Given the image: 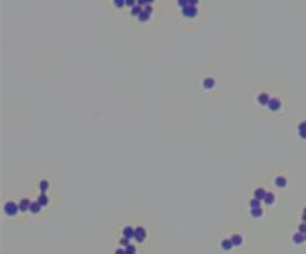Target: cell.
<instances>
[{"instance_id": "4", "label": "cell", "mask_w": 306, "mask_h": 254, "mask_svg": "<svg viewBox=\"0 0 306 254\" xmlns=\"http://www.w3.org/2000/svg\"><path fill=\"white\" fill-rule=\"evenodd\" d=\"M267 107H269V110L271 112H276L282 107V102L278 98H271L269 101V103H267Z\"/></svg>"}, {"instance_id": "29", "label": "cell", "mask_w": 306, "mask_h": 254, "mask_svg": "<svg viewBox=\"0 0 306 254\" xmlns=\"http://www.w3.org/2000/svg\"><path fill=\"white\" fill-rule=\"evenodd\" d=\"M298 231L301 232V234H306V222H304L302 224H300V227H298Z\"/></svg>"}, {"instance_id": "31", "label": "cell", "mask_w": 306, "mask_h": 254, "mask_svg": "<svg viewBox=\"0 0 306 254\" xmlns=\"http://www.w3.org/2000/svg\"><path fill=\"white\" fill-rule=\"evenodd\" d=\"M302 221H304V222H306V209L304 210V214H302Z\"/></svg>"}, {"instance_id": "23", "label": "cell", "mask_w": 306, "mask_h": 254, "mask_svg": "<svg viewBox=\"0 0 306 254\" xmlns=\"http://www.w3.org/2000/svg\"><path fill=\"white\" fill-rule=\"evenodd\" d=\"M112 4L115 8H123L125 5V0H112Z\"/></svg>"}, {"instance_id": "3", "label": "cell", "mask_w": 306, "mask_h": 254, "mask_svg": "<svg viewBox=\"0 0 306 254\" xmlns=\"http://www.w3.org/2000/svg\"><path fill=\"white\" fill-rule=\"evenodd\" d=\"M134 239L137 242H144L145 239H146V230L144 228V227H136L134 228Z\"/></svg>"}, {"instance_id": "22", "label": "cell", "mask_w": 306, "mask_h": 254, "mask_svg": "<svg viewBox=\"0 0 306 254\" xmlns=\"http://www.w3.org/2000/svg\"><path fill=\"white\" fill-rule=\"evenodd\" d=\"M204 86H205L207 89L213 88V86H215V80H213V79H205L204 80Z\"/></svg>"}, {"instance_id": "2", "label": "cell", "mask_w": 306, "mask_h": 254, "mask_svg": "<svg viewBox=\"0 0 306 254\" xmlns=\"http://www.w3.org/2000/svg\"><path fill=\"white\" fill-rule=\"evenodd\" d=\"M181 10H182L183 17H186V18H194V17H196V14H198V8H196V5H187V7L182 8Z\"/></svg>"}, {"instance_id": "26", "label": "cell", "mask_w": 306, "mask_h": 254, "mask_svg": "<svg viewBox=\"0 0 306 254\" xmlns=\"http://www.w3.org/2000/svg\"><path fill=\"white\" fill-rule=\"evenodd\" d=\"M152 3H154V0H137V4L142 5V7H145V5H151Z\"/></svg>"}, {"instance_id": "5", "label": "cell", "mask_w": 306, "mask_h": 254, "mask_svg": "<svg viewBox=\"0 0 306 254\" xmlns=\"http://www.w3.org/2000/svg\"><path fill=\"white\" fill-rule=\"evenodd\" d=\"M123 236H125L127 239H134V228L132 226H125L123 228Z\"/></svg>"}, {"instance_id": "17", "label": "cell", "mask_w": 306, "mask_h": 254, "mask_svg": "<svg viewBox=\"0 0 306 254\" xmlns=\"http://www.w3.org/2000/svg\"><path fill=\"white\" fill-rule=\"evenodd\" d=\"M298 133H300V136H301V138L306 139V121H302L298 124Z\"/></svg>"}, {"instance_id": "12", "label": "cell", "mask_w": 306, "mask_h": 254, "mask_svg": "<svg viewBox=\"0 0 306 254\" xmlns=\"http://www.w3.org/2000/svg\"><path fill=\"white\" fill-rule=\"evenodd\" d=\"M233 242H231V240L230 239H223L222 241H221V248L223 250H226V252H229V250H231L233 249Z\"/></svg>"}, {"instance_id": "11", "label": "cell", "mask_w": 306, "mask_h": 254, "mask_svg": "<svg viewBox=\"0 0 306 254\" xmlns=\"http://www.w3.org/2000/svg\"><path fill=\"white\" fill-rule=\"evenodd\" d=\"M29 210H30L31 213H34V214L39 213L40 210H41V204H40V203L37 201V200H36V201L31 203V205H30V209H29Z\"/></svg>"}, {"instance_id": "13", "label": "cell", "mask_w": 306, "mask_h": 254, "mask_svg": "<svg viewBox=\"0 0 306 254\" xmlns=\"http://www.w3.org/2000/svg\"><path fill=\"white\" fill-rule=\"evenodd\" d=\"M264 201H265L266 205L274 204V201H275V195H274L272 192H266V195H265V197H264Z\"/></svg>"}, {"instance_id": "7", "label": "cell", "mask_w": 306, "mask_h": 254, "mask_svg": "<svg viewBox=\"0 0 306 254\" xmlns=\"http://www.w3.org/2000/svg\"><path fill=\"white\" fill-rule=\"evenodd\" d=\"M150 13H147L146 10H144L142 9V12L137 16V19H138V22H141V23H146V22H149V19H150Z\"/></svg>"}, {"instance_id": "15", "label": "cell", "mask_w": 306, "mask_h": 254, "mask_svg": "<svg viewBox=\"0 0 306 254\" xmlns=\"http://www.w3.org/2000/svg\"><path fill=\"white\" fill-rule=\"evenodd\" d=\"M142 9H144V7H142V5L136 4V5H133V7L130 8V14L134 16V17H137V16L142 12Z\"/></svg>"}, {"instance_id": "21", "label": "cell", "mask_w": 306, "mask_h": 254, "mask_svg": "<svg viewBox=\"0 0 306 254\" xmlns=\"http://www.w3.org/2000/svg\"><path fill=\"white\" fill-rule=\"evenodd\" d=\"M249 207L251 208H258V207H261V200L257 199V197L251 199L249 200Z\"/></svg>"}, {"instance_id": "18", "label": "cell", "mask_w": 306, "mask_h": 254, "mask_svg": "<svg viewBox=\"0 0 306 254\" xmlns=\"http://www.w3.org/2000/svg\"><path fill=\"white\" fill-rule=\"evenodd\" d=\"M275 185L279 187V188H284L287 186V179H286V177H278L276 179H275Z\"/></svg>"}, {"instance_id": "16", "label": "cell", "mask_w": 306, "mask_h": 254, "mask_svg": "<svg viewBox=\"0 0 306 254\" xmlns=\"http://www.w3.org/2000/svg\"><path fill=\"white\" fill-rule=\"evenodd\" d=\"M37 201H39V203L41 204V207H45V205H48L49 199H48V196L45 195V192H41L40 195L37 196Z\"/></svg>"}, {"instance_id": "33", "label": "cell", "mask_w": 306, "mask_h": 254, "mask_svg": "<svg viewBox=\"0 0 306 254\" xmlns=\"http://www.w3.org/2000/svg\"><path fill=\"white\" fill-rule=\"evenodd\" d=\"M305 239H306V234H305Z\"/></svg>"}, {"instance_id": "32", "label": "cell", "mask_w": 306, "mask_h": 254, "mask_svg": "<svg viewBox=\"0 0 306 254\" xmlns=\"http://www.w3.org/2000/svg\"><path fill=\"white\" fill-rule=\"evenodd\" d=\"M115 253H116V254H122V253H125V250H123V249H118Z\"/></svg>"}, {"instance_id": "14", "label": "cell", "mask_w": 306, "mask_h": 254, "mask_svg": "<svg viewBox=\"0 0 306 254\" xmlns=\"http://www.w3.org/2000/svg\"><path fill=\"white\" fill-rule=\"evenodd\" d=\"M305 240H306V239H305V235L301 234L300 231L297 232V234L293 235V242H296V244H302Z\"/></svg>"}, {"instance_id": "30", "label": "cell", "mask_w": 306, "mask_h": 254, "mask_svg": "<svg viewBox=\"0 0 306 254\" xmlns=\"http://www.w3.org/2000/svg\"><path fill=\"white\" fill-rule=\"evenodd\" d=\"M199 3V0H189V4L190 5H196Z\"/></svg>"}, {"instance_id": "8", "label": "cell", "mask_w": 306, "mask_h": 254, "mask_svg": "<svg viewBox=\"0 0 306 254\" xmlns=\"http://www.w3.org/2000/svg\"><path fill=\"white\" fill-rule=\"evenodd\" d=\"M262 215H264V210H262L261 207L258 208H251V217L252 218H261Z\"/></svg>"}, {"instance_id": "9", "label": "cell", "mask_w": 306, "mask_h": 254, "mask_svg": "<svg viewBox=\"0 0 306 254\" xmlns=\"http://www.w3.org/2000/svg\"><path fill=\"white\" fill-rule=\"evenodd\" d=\"M20 210L21 212H27V210L30 209V205H31V203H30V200L29 199H22L20 201Z\"/></svg>"}, {"instance_id": "1", "label": "cell", "mask_w": 306, "mask_h": 254, "mask_svg": "<svg viewBox=\"0 0 306 254\" xmlns=\"http://www.w3.org/2000/svg\"><path fill=\"white\" fill-rule=\"evenodd\" d=\"M18 212H20V205H17L13 201H8L4 205V213L9 215V217H14Z\"/></svg>"}, {"instance_id": "10", "label": "cell", "mask_w": 306, "mask_h": 254, "mask_svg": "<svg viewBox=\"0 0 306 254\" xmlns=\"http://www.w3.org/2000/svg\"><path fill=\"white\" fill-rule=\"evenodd\" d=\"M270 99H271V98H270V96L267 94V93H261V94L258 96V98H257L258 103H260V105H264V106H267V103H269Z\"/></svg>"}, {"instance_id": "6", "label": "cell", "mask_w": 306, "mask_h": 254, "mask_svg": "<svg viewBox=\"0 0 306 254\" xmlns=\"http://www.w3.org/2000/svg\"><path fill=\"white\" fill-rule=\"evenodd\" d=\"M230 240H231V242H233V245L235 246V248H238V246H240L243 244V236L242 235H239V234H235V235H233L231 237H230Z\"/></svg>"}, {"instance_id": "28", "label": "cell", "mask_w": 306, "mask_h": 254, "mask_svg": "<svg viewBox=\"0 0 306 254\" xmlns=\"http://www.w3.org/2000/svg\"><path fill=\"white\" fill-rule=\"evenodd\" d=\"M136 4H137V0H125V5L129 7V8H132Z\"/></svg>"}, {"instance_id": "27", "label": "cell", "mask_w": 306, "mask_h": 254, "mask_svg": "<svg viewBox=\"0 0 306 254\" xmlns=\"http://www.w3.org/2000/svg\"><path fill=\"white\" fill-rule=\"evenodd\" d=\"M129 241H130V240H129V239H127V237H125V236L123 237V239H120V240H119L120 245H122V246H124V248H125V246H127V245L129 244Z\"/></svg>"}, {"instance_id": "20", "label": "cell", "mask_w": 306, "mask_h": 254, "mask_svg": "<svg viewBox=\"0 0 306 254\" xmlns=\"http://www.w3.org/2000/svg\"><path fill=\"white\" fill-rule=\"evenodd\" d=\"M39 188H40V191H41V192H47V191H48V188H49V182H48L47 179L40 181V183H39Z\"/></svg>"}, {"instance_id": "19", "label": "cell", "mask_w": 306, "mask_h": 254, "mask_svg": "<svg viewBox=\"0 0 306 254\" xmlns=\"http://www.w3.org/2000/svg\"><path fill=\"white\" fill-rule=\"evenodd\" d=\"M265 195H266V191L264 190V188H257V190L254 191V197H257L260 200H264Z\"/></svg>"}, {"instance_id": "25", "label": "cell", "mask_w": 306, "mask_h": 254, "mask_svg": "<svg viewBox=\"0 0 306 254\" xmlns=\"http://www.w3.org/2000/svg\"><path fill=\"white\" fill-rule=\"evenodd\" d=\"M177 5L182 9V8L187 7V5H190V4H189V0H177Z\"/></svg>"}, {"instance_id": "24", "label": "cell", "mask_w": 306, "mask_h": 254, "mask_svg": "<svg viewBox=\"0 0 306 254\" xmlns=\"http://www.w3.org/2000/svg\"><path fill=\"white\" fill-rule=\"evenodd\" d=\"M125 253H128V254H134V253H136V246L128 244L127 246H125Z\"/></svg>"}]
</instances>
